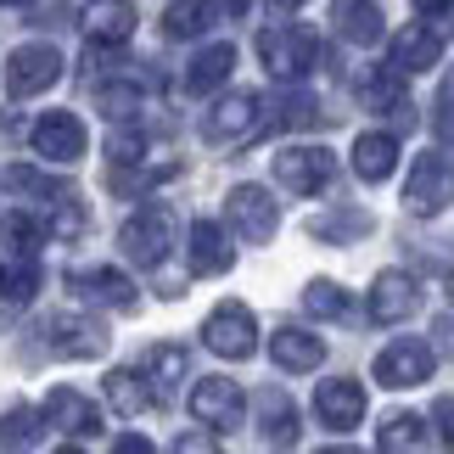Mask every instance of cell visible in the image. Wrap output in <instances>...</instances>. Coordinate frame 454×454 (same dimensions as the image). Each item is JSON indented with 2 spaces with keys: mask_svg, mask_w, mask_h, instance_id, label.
<instances>
[{
  "mask_svg": "<svg viewBox=\"0 0 454 454\" xmlns=\"http://www.w3.org/2000/svg\"><path fill=\"white\" fill-rule=\"evenodd\" d=\"M258 57H264V67L275 79H303L309 67H314V57H320V40H314V28H303V23H275V28H264L258 34Z\"/></svg>",
  "mask_w": 454,
  "mask_h": 454,
  "instance_id": "cell-1",
  "label": "cell"
},
{
  "mask_svg": "<svg viewBox=\"0 0 454 454\" xmlns=\"http://www.w3.org/2000/svg\"><path fill=\"white\" fill-rule=\"evenodd\" d=\"M449 202H454V163H449V152H421L415 168H410V180H404V207L415 219H438Z\"/></svg>",
  "mask_w": 454,
  "mask_h": 454,
  "instance_id": "cell-2",
  "label": "cell"
},
{
  "mask_svg": "<svg viewBox=\"0 0 454 454\" xmlns=\"http://www.w3.org/2000/svg\"><path fill=\"white\" fill-rule=\"evenodd\" d=\"M118 247H124L129 264H146L157 270L174 247V214L168 207H141V214L124 219V231H118Z\"/></svg>",
  "mask_w": 454,
  "mask_h": 454,
  "instance_id": "cell-3",
  "label": "cell"
},
{
  "mask_svg": "<svg viewBox=\"0 0 454 454\" xmlns=\"http://www.w3.org/2000/svg\"><path fill=\"white\" fill-rule=\"evenodd\" d=\"M224 214H231V231L247 241V247H264V241L281 231V202H275L264 185H236L231 197H224Z\"/></svg>",
  "mask_w": 454,
  "mask_h": 454,
  "instance_id": "cell-4",
  "label": "cell"
},
{
  "mask_svg": "<svg viewBox=\"0 0 454 454\" xmlns=\"http://www.w3.org/2000/svg\"><path fill=\"white\" fill-rule=\"evenodd\" d=\"M202 342L214 348L219 359H247L258 348V320L247 303H219L214 314L202 320Z\"/></svg>",
  "mask_w": 454,
  "mask_h": 454,
  "instance_id": "cell-5",
  "label": "cell"
},
{
  "mask_svg": "<svg viewBox=\"0 0 454 454\" xmlns=\"http://www.w3.org/2000/svg\"><path fill=\"white\" fill-rule=\"evenodd\" d=\"M258 129H264V101H258L253 90H231L224 101H214V113L202 118V135L219 141V146L247 141V135H258Z\"/></svg>",
  "mask_w": 454,
  "mask_h": 454,
  "instance_id": "cell-6",
  "label": "cell"
},
{
  "mask_svg": "<svg viewBox=\"0 0 454 454\" xmlns=\"http://www.w3.org/2000/svg\"><path fill=\"white\" fill-rule=\"evenodd\" d=\"M432 364H438V354H432V342L421 337H398L376 354V381L381 387H421V381L432 376Z\"/></svg>",
  "mask_w": 454,
  "mask_h": 454,
  "instance_id": "cell-7",
  "label": "cell"
},
{
  "mask_svg": "<svg viewBox=\"0 0 454 454\" xmlns=\"http://www.w3.org/2000/svg\"><path fill=\"white\" fill-rule=\"evenodd\" d=\"M62 79V51L57 45H17L6 57V90L23 101V96H40Z\"/></svg>",
  "mask_w": 454,
  "mask_h": 454,
  "instance_id": "cell-8",
  "label": "cell"
},
{
  "mask_svg": "<svg viewBox=\"0 0 454 454\" xmlns=\"http://www.w3.org/2000/svg\"><path fill=\"white\" fill-rule=\"evenodd\" d=\"M275 180H281L286 191H298V197H314V191H325L331 180H337V157H331L325 146H286L281 157H275Z\"/></svg>",
  "mask_w": 454,
  "mask_h": 454,
  "instance_id": "cell-9",
  "label": "cell"
},
{
  "mask_svg": "<svg viewBox=\"0 0 454 454\" xmlns=\"http://www.w3.org/2000/svg\"><path fill=\"white\" fill-rule=\"evenodd\" d=\"M51 348H57L62 359H96V354H107V325L96 320V314H74V309H62V314H51Z\"/></svg>",
  "mask_w": 454,
  "mask_h": 454,
  "instance_id": "cell-10",
  "label": "cell"
},
{
  "mask_svg": "<svg viewBox=\"0 0 454 454\" xmlns=\"http://www.w3.org/2000/svg\"><path fill=\"white\" fill-rule=\"evenodd\" d=\"M191 415L214 432H236L241 427V387L231 376H197L191 387Z\"/></svg>",
  "mask_w": 454,
  "mask_h": 454,
  "instance_id": "cell-11",
  "label": "cell"
},
{
  "mask_svg": "<svg viewBox=\"0 0 454 454\" xmlns=\"http://www.w3.org/2000/svg\"><path fill=\"white\" fill-rule=\"evenodd\" d=\"M40 415H45V427L62 432V438H101V432H107V427H101V410H96L84 393H74V387L45 393Z\"/></svg>",
  "mask_w": 454,
  "mask_h": 454,
  "instance_id": "cell-12",
  "label": "cell"
},
{
  "mask_svg": "<svg viewBox=\"0 0 454 454\" xmlns=\"http://www.w3.org/2000/svg\"><path fill=\"white\" fill-rule=\"evenodd\" d=\"M421 309V281L410 270H381L376 286H371V320L376 325H398Z\"/></svg>",
  "mask_w": 454,
  "mask_h": 454,
  "instance_id": "cell-13",
  "label": "cell"
},
{
  "mask_svg": "<svg viewBox=\"0 0 454 454\" xmlns=\"http://www.w3.org/2000/svg\"><path fill=\"white\" fill-rule=\"evenodd\" d=\"M314 415H320V427H331V432H354L364 421V387L354 376L320 381V387H314Z\"/></svg>",
  "mask_w": 454,
  "mask_h": 454,
  "instance_id": "cell-14",
  "label": "cell"
},
{
  "mask_svg": "<svg viewBox=\"0 0 454 454\" xmlns=\"http://www.w3.org/2000/svg\"><path fill=\"white\" fill-rule=\"evenodd\" d=\"M141 376L152 381V404H174V398H180V381H191V354L180 342H157V348H146Z\"/></svg>",
  "mask_w": 454,
  "mask_h": 454,
  "instance_id": "cell-15",
  "label": "cell"
},
{
  "mask_svg": "<svg viewBox=\"0 0 454 454\" xmlns=\"http://www.w3.org/2000/svg\"><path fill=\"white\" fill-rule=\"evenodd\" d=\"M84 124L74 113H45L40 124H34V152L45 157V163H79L84 157Z\"/></svg>",
  "mask_w": 454,
  "mask_h": 454,
  "instance_id": "cell-16",
  "label": "cell"
},
{
  "mask_svg": "<svg viewBox=\"0 0 454 454\" xmlns=\"http://www.w3.org/2000/svg\"><path fill=\"white\" fill-rule=\"evenodd\" d=\"M438 57H443V34L432 28V23H404L393 34V67L398 74H427V67H438Z\"/></svg>",
  "mask_w": 454,
  "mask_h": 454,
  "instance_id": "cell-17",
  "label": "cell"
},
{
  "mask_svg": "<svg viewBox=\"0 0 454 454\" xmlns=\"http://www.w3.org/2000/svg\"><path fill=\"white\" fill-rule=\"evenodd\" d=\"M185 258H191V275H224L236 264V247L214 219H197L191 224V241H185Z\"/></svg>",
  "mask_w": 454,
  "mask_h": 454,
  "instance_id": "cell-18",
  "label": "cell"
},
{
  "mask_svg": "<svg viewBox=\"0 0 454 454\" xmlns=\"http://www.w3.org/2000/svg\"><path fill=\"white\" fill-rule=\"evenodd\" d=\"M331 23L348 45H376L387 34V17H381L376 0H331Z\"/></svg>",
  "mask_w": 454,
  "mask_h": 454,
  "instance_id": "cell-19",
  "label": "cell"
},
{
  "mask_svg": "<svg viewBox=\"0 0 454 454\" xmlns=\"http://www.w3.org/2000/svg\"><path fill=\"white\" fill-rule=\"evenodd\" d=\"M270 359L281 364V371H320V359H325V342L314 337V331L281 325V331L270 337Z\"/></svg>",
  "mask_w": 454,
  "mask_h": 454,
  "instance_id": "cell-20",
  "label": "cell"
},
{
  "mask_svg": "<svg viewBox=\"0 0 454 454\" xmlns=\"http://www.w3.org/2000/svg\"><path fill=\"white\" fill-rule=\"evenodd\" d=\"M258 427H264V443L292 449V443H298V404H292L281 387L258 393Z\"/></svg>",
  "mask_w": 454,
  "mask_h": 454,
  "instance_id": "cell-21",
  "label": "cell"
},
{
  "mask_svg": "<svg viewBox=\"0 0 454 454\" xmlns=\"http://www.w3.org/2000/svg\"><path fill=\"white\" fill-rule=\"evenodd\" d=\"M231 67H236V45H207V51H197L191 57V67H185V90L191 96H207V90H219L224 79H231Z\"/></svg>",
  "mask_w": 454,
  "mask_h": 454,
  "instance_id": "cell-22",
  "label": "cell"
},
{
  "mask_svg": "<svg viewBox=\"0 0 454 454\" xmlns=\"http://www.w3.org/2000/svg\"><path fill=\"white\" fill-rule=\"evenodd\" d=\"M393 168H398V141H393V135L371 129V135H359V141H354V174H359V180L381 185Z\"/></svg>",
  "mask_w": 454,
  "mask_h": 454,
  "instance_id": "cell-23",
  "label": "cell"
},
{
  "mask_svg": "<svg viewBox=\"0 0 454 454\" xmlns=\"http://www.w3.org/2000/svg\"><path fill=\"white\" fill-rule=\"evenodd\" d=\"M84 34H90L96 45H124L135 34V6L129 0H101V6L84 17Z\"/></svg>",
  "mask_w": 454,
  "mask_h": 454,
  "instance_id": "cell-24",
  "label": "cell"
},
{
  "mask_svg": "<svg viewBox=\"0 0 454 454\" xmlns=\"http://www.w3.org/2000/svg\"><path fill=\"white\" fill-rule=\"evenodd\" d=\"M398 79H404V74H398L393 62L387 67H371V74L359 79V101L371 113H404L410 101H404V84H398Z\"/></svg>",
  "mask_w": 454,
  "mask_h": 454,
  "instance_id": "cell-25",
  "label": "cell"
},
{
  "mask_svg": "<svg viewBox=\"0 0 454 454\" xmlns=\"http://www.w3.org/2000/svg\"><path fill=\"white\" fill-rule=\"evenodd\" d=\"M74 286L90 292V298L107 303V309H135V281H129L124 270H79Z\"/></svg>",
  "mask_w": 454,
  "mask_h": 454,
  "instance_id": "cell-26",
  "label": "cell"
},
{
  "mask_svg": "<svg viewBox=\"0 0 454 454\" xmlns=\"http://www.w3.org/2000/svg\"><path fill=\"white\" fill-rule=\"evenodd\" d=\"M107 404L118 415H141L152 410V381L141 371H107Z\"/></svg>",
  "mask_w": 454,
  "mask_h": 454,
  "instance_id": "cell-27",
  "label": "cell"
},
{
  "mask_svg": "<svg viewBox=\"0 0 454 454\" xmlns=\"http://www.w3.org/2000/svg\"><path fill=\"white\" fill-rule=\"evenodd\" d=\"M207 23H214V6H207V0H174L163 12L168 40H197V34H207Z\"/></svg>",
  "mask_w": 454,
  "mask_h": 454,
  "instance_id": "cell-28",
  "label": "cell"
},
{
  "mask_svg": "<svg viewBox=\"0 0 454 454\" xmlns=\"http://www.w3.org/2000/svg\"><path fill=\"white\" fill-rule=\"evenodd\" d=\"M34 292H40V264H34V253H17L6 270H0V298L6 303H34Z\"/></svg>",
  "mask_w": 454,
  "mask_h": 454,
  "instance_id": "cell-29",
  "label": "cell"
},
{
  "mask_svg": "<svg viewBox=\"0 0 454 454\" xmlns=\"http://www.w3.org/2000/svg\"><path fill=\"white\" fill-rule=\"evenodd\" d=\"M40 427H45L40 410H28V404L6 410V415H0V449H34V443H40Z\"/></svg>",
  "mask_w": 454,
  "mask_h": 454,
  "instance_id": "cell-30",
  "label": "cell"
},
{
  "mask_svg": "<svg viewBox=\"0 0 454 454\" xmlns=\"http://www.w3.org/2000/svg\"><path fill=\"white\" fill-rule=\"evenodd\" d=\"M376 443H381V449H421V443H427V421H421V415H410V410H398V415H387V421H381Z\"/></svg>",
  "mask_w": 454,
  "mask_h": 454,
  "instance_id": "cell-31",
  "label": "cell"
},
{
  "mask_svg": "<svg viewBox=\"0 0 454 454\" xmlns=\"http://www.w3.org/2000/svg\"><path fill=\"white\" fill-rule=\"evenodd\" d=\"M303 309L314 314V320H342V314H348V292L337 281H309L303 286Z\"/></svg>",
  "mask_w": 454,
  "mask_h": 454,
  "instance_id": "cell-32",
  "label": "cell"
},
{
  "mask_svg": "<svg viewBox=\"0 0 454 454\" xmlns=\"http://www.w3.org/2000/svg\"><path fill=\"white\" fill-rule=\"evenodd\" d=\"M0 241H6L12 253H34V247H40V219L17 207V214H6V219H0Z\"/></svg>",
  "mask_w": 454,
  "mask_h": 454,
  "instance_id": "cell-33",
  "label": "cell"
},
{
  "mask_svg": "<svg viewBox=\"0 0 454 454\" xmlns=\"http://www.w3.org/2000/svg\"><path fill=\"white\" fill-rule=\"evenodd\" d=\"M51 236H62V241H79L84 236V202L74 197V191H62L57 207H51Z\"/></svg>",
  "mask_w": 454,
  "mask_h": 454,
  "instance_id": "cell-34",
  "label": "cell"
},
{
  "mask_svg": "<svg viewBox=\"0 0 454 454\" xmlns=\"http://www.w3.org/2000/svg\"><path fill=\"white\" fill-rule=\"evenodd\" d=\"M309 231L320 236V241H348V236H364V231H371V214H359V207H354V214H325V219H314Z\"/></svg>",
  "mask_w": 454,
  "mask_h": 454,
  "instance_id": "cell-35",
  "label": "cell"
},
{
  "mask_svg": "<svg viewBox=\"0 0 454 454\" xmlns=\"http://www.w3.org/2000/svg\"><path fill=\"white\" fill-rule=\"evenodd\" d=\"M314 118H320V107H314V96H286V101H281V124L303 129V124H314Z\"/></svg>",
  "mask_w": 454,
  "mask_h": 454,
  "instance_id": "cell-36",
  "label": "cell"
},
{
  "mask_svg": "<svg viewBox=\"0 0 454 454\" xmlns=\"http://www.w3.org/2000/svg\"><path fill=\"white\" fill-rule=\"evenodd\" d=\"M432 129H438V152L454 157V101L449 96L438 101V113H432Z\"/></svg>",
  "mask_w": 454,
  "mask_h": 454,
  "instance_id": "cell-37",
  "label": "cell"
},
{
  "mask_svg": "<svg viewBox=\"0 0 454 454\" xmlns=\"http://www.w3.org/2000/svg\"><path fill=\"white\" fill-rule=\"evenodd\" d=\"M107 157H113V163H135V157H141V135H135V129H124V135H113V146H107Z\"/></svg>",
  "mask_w": 454,
  "mask_h": 454,
  "instance_id": "cell-38",
  "label": "cell"
},
{
  "mask_svg": "<svg viewBox=\"0 0 454 454\" xmlns=\"http://www.w3.org/2000/svg\"><path fill=\"white\" fill-rule=\"evenodd\" d=\"M432 421H438V438L454 449V398H438V404H432Z\"/></svg>",
  "mask_w": 454,
  "mask_h": 454,
  "instance_id": "cell-39",
  "label": "cell"
},
{
  "mask_svg": "<svg viewBox=\"0 0 454 454\" xmlns=\"http://www.w3.org/2000/svg\"><path fill=\"white\" fill-rule=\"evenodd\" d=\"M174 449L180 454H207V449H219L214 432H185V438H174Z\"/></svg>",
  "mask_w": 454,
  "mask_h": 454,
  "instance_id": "cell-40",
  "label": "cell"
},
{
  "mask_svg": "<svg viewBox=\"0 0 454 454\" xmlns=\"http://www.w3.org/2000/svg\"><path fill=\"white\" fill-rule=\"evenodd\" d=\"M438 348H454V292H449V309L438 320Z\"/></svg>",
  "mask_w": 454,
  "mask_h": 454,
  "instance_id": "cell-41",
  "label": "cell"
},
{
  "mask_svg": "<svg viewBox=\"0 0 454 454\" xmlns=\"http://www.w3.org/2000/svg\"><path fill=\"white\" fill-rule=\"evenodd\" d=\"M113 449H118V454H152V443H146V438H118Z\"/></svg>",
  "mask_w": 454,
  "mask_h": 454,
  "instance_id": "cell-42",
  "label": "cell"
},
{
  "mask_svg": "<svg viewBox=\"0 0 454 454\" xmlns=\"http://www.w3.org/2000/svg\"><path fill=\"white\" fill-rule=\"evenodd\" d=\"M454 0H415V12H449Z\"/></svg>",
  "mask_w": 454,
  "mask_h": 454,
  "instance_id": "cell-43",
  "label": "cell"
},
{
  "mask_svg": "<svg viewBox=\"0 0 454 454\" xmlns=\"http://www.w3.org/2000/svg\"><path fill=\"white\" fill-rule=\"evenodd\" d=\"M224 6H231V12H247V6H253V0H224Z\"/></svg>",
  "mask_w": 454,
  "mask_h": 454,
  "instance_id": "cell-44",
  "label": "cell"
},
{
  "mask_svg": "<svg viewBox=\"0 0 454 454\" xmlns=\"http://www.w3.org/2000/svg\"><path fill=\"white\" fill-rule=\"evenodd\" d=\"M275 6H281V12H292V6H303V0H275Z\"/></svg>",
  "mask_w": 454,
  "mask_h": 454,
  "instance_id": "cell-45",
  "label": "cell"
},
{
  "mask_svg": "<svg viewBox=\"0 0 454 454\" xmlns=\"http://www.w3.org/2000/svg\"><path fill=\"white\" fill-rule=\"evenodd\" d=\"M0 6H28V0H0Z\"/></svg>",
  "mask_w": 454,
  "mask_h": 454,
  "instance_id": "cell-46",
  "label": "cell"
}]
</instances>
